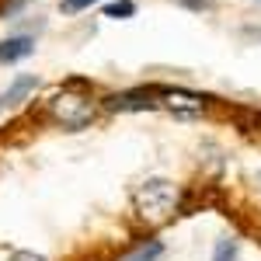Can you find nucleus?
<instances>
[{
	"mask_svg": "<svg viewBox=\"0 0 261 261\" xmlns=\"http://www.w3.org/2000/svg\"><path fill=\"white\" fill-rule=\"evenodd\" d=\"M133 209L146 226H161L178 213V188L167 178H146L133 192Z\"/></svg>",
	"mask_w": 261,
	"mask_h": 261,
	"instance_id": "obj_1",
	"label": "nucleus"
},
{
	"mask_svg": "<svg viewBox=\"0 0 261 261\" xmlns=\"http://www.w3.org/2000/svg\"><path fill=\"white\" fill-rule=\"evenodd\" d=\"M49 115H53V122H60L63 129H84V125L94 122L98 105H94V98L87 91L70 84V87H63V91H56L49 98Z\"/></svg>",
	"mask_w": 261,
	"mask_h": 261,
	"instance_id": "obj_2",
	"label": "nucleus"
},
{
	"mask_svg": "<svg viewBox=\"0 0 261 261\" xmlns=\"http://www.w3.org/2000/svg\"><path fill=\"white\" fill-rule=\"evenodd\" d=\"M153 98H157V108L178 115V119H199L205 112V101L195 91H185V87H153Z\"/></svg>",
	"mask_w": 261,
	"mask_h": 261,
	"instance_id": "obj_3",
	"label": "nucleus"
},
{
	"mask_svg": "<svg viewBox=\"0 0 261 261\" xmlns=\"http://www.w3.org/2000/svg\"><path fill=\"white\" fill-rule=\"evenodd\" d=\"M108 108L112 112H143V108H157V98H153V91L136 87V91H122L115 98H108Z\"/></svg>",
	"mask_w": 261,
	"mask_h": 261,
	"instance_id": "obj_4",
	"label": "nucleus"
},
{
	"mask_svg": "<svg viewBox=\"0 0 261 261\" xmlns=\"http://www.w3.org/2000/svg\"><path fill=\"white\" fill-rule=\"evenodd\" d=\"M35 87H39V77H35V73H24V77H18V81H14L7 91H4V94H0V108H18V105L28 98Z\"/></svg>",
	"mask_w": 261,
	"mask_h": 261,
	"instance_id": "obj_5",
	"label": "nucleus"
},
{
	"mask_svg": "<svg viewBox=\"0 0 261 261\" xmlns=\"http://www.w3.org/2000/svg\"><path fill=\"white\" fill-rule=\"evenodd\" d=\"M32 53H35V39H28V35H14V39L0 42V63H21Z\"/></svg>",
	"mask_w": 261,
	"mask_h": 261,
	"instance_id": "obj_6",
	"label": "nucleus"
},
{
	"mask_svg": "<svg viewBox=\"0 0 261 261\" xmlns=\"http://www.w3.org/2000/svg\"><path fill=\"white\" fill-rule=\"evenodd\" d=\"M161 254H164V244L161 241H150V244H143L136 254H129L125 261H157Z\"/></svg>",
	"mask_w": 261,
	"mask_h": 261,
	"instance_id": "obj_7",
	"label": "nucleus"
},
{
	"mask_svg": "<svg viewBox=\"0 0 261 261\" xmlns=\"http://www.w3.org/2000/svg\"><path fill=\"white\" fill-rule=\"evenodd\" d=\"M133 14H136V4H133V0H115V4H108V7H105V18H133Z\"/></svg>",
	"mask_w": 261,
	"mask_h": 261,
	"instance_id": "obj_8",
	"label": "nucleus"
},
{
	"mask_svg": "<svg viewBox=\"0 0 261 261\" xmlns=\"http://www.w3.org/2000/svg\"><path fill=\"white\" fill-rule=\"evenodd\" d=\"M213 261H237V241L223 237V241L213 247Z\"/></svg>",
	"mask_w": 261,
	"mask_h": 261,
	"instance_id": "obj_9",
	"label": "nucleus"
},
{
	"mask_svg": "<svg viewBox=\"0 0 261 261\" xmlns=\"http://www.w3.org/2000/svg\"><path fill=\"white\" fill-rule=\"evenodd\" d=\"M94 4H101V0H63V14H81V11H87V7H94Z\"/></svg>",
	"mask_w": 261,
	"mask_h": 261,
	"instance_id": "obj_10",
	"label": "nucleus"
},
{
	"mask_svg": "<svg viewBox=\"0 0 261 261\" xmlns=\"http://www.w3.org/2000/svg\"><path fill=\"white\" fill-rule=\"evenodd\" d=\"M11 261H45L42 254H35V251H14L11 254Z\"/></svg>",
	"mask_w": 261,
	"mask_h": 261,
	"instance_id": "obj_11",
	"label": "nucleus"
},
{
	"mask_svg": "<svg viewBox=\"0 0 261 261\" xmlns=\"http://www.w3.org/2000/svg\"><path fill=\"white\" fill-rule=\"evenodd\" d=\"M174 4H181V7H192V11H202V7H209L213 0H174Z\"/></svg>",
	"mask_w": 261,
	"mask_h": 261,
	"instance_id": "obj_12",
	"label": "nucleus"
}]
</instances>
